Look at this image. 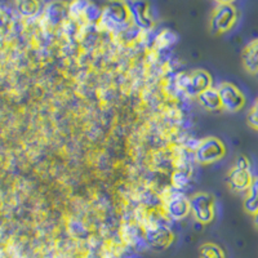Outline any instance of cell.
<instances>
[{
  "label": "cell",
  "instance_id": "6da1fadb",
  "mask_svg": "<svg viewBox=\"0 0 258 258\" xmlns=\"http://www.w3.org/2000/svg\"><path fill=\"white\" fill-rule=\"evenodd\" d=\"M253 178L252 172H250V161L246 156L240 155L235 160L234 167L229 172V181L230 188L235 192H244L249 190L252 185Z\"/></svg>",
  "mask_w": 258,
  "mask_h": 258
},
{
  "label": "cell",
  "instance_id": "7a4b0ae2",
  "mask_svg": "<svg viewBox=\"0 0 258 258\" xmlns=\"http://www.w3.org/2000/svg\"><path fill=\"white\" fill-rule=\"evenodd\" d=\"M225 154V145L216 137H208L200 141L195 150V158L200 164H211L222 159Z\"/></svg>",
  "mask_w": 258,
  "mask_h": 258
},
{
  "label": "cell",
  "instance_id": "3957f363",
  "mask_svg": "<svg viewBox=\"0 0 258 258\" xmlns=\"http://www.w3.org/2000/svg\"><path fill=\"white\" fill-rule=\"evenodd\" d=\"M238 20V9L232 3H220L211 18V29L214 32L229 31Z\"/></svg>",
  "mask_w": 258,
  "mask_h": 258
},
{
  "label": "cell",
  "instance_id": "277c9868",
  "mask_svg": "<svg viewBox=\"0 0 258 258\" xmlns=\"http://www.w3.org/2000/svg\"><path fill=\"white\" fill-rule=\"evenodd\" d=\"M190 212L200 223H208L214 217V199L207 192H198L191 197Z\"/></svg>",
  "mask_w": 258,
  "mask_h": 258
},
{
  "label": "cell",
  "instance_id": "5b68a950",
  "mask_svg": "<svg viewBox=\"0 0 258 258\" xmlns=\"http://www.w3.org/2000/svg\"><path fill=\"white\" fill-rule=\"evenodd\" d=\"M217 91L220 94L221 105L227 111L236 112L245 105V97L243 92L232 83H222Z\"/></svg>",
  "mask_w": 258,
  "mask_h": 258
},
{
  "label": "cell",
  "instance_id": "8992f818",
  "mask_svg": "<svg viewBox=\"0 0 258 258\" xmlns=\"http://www.w3.org/2000/svg\"><path fill=\"white\" fill-rule=\"evenodd\" d=\"M178 84L182 89H185L191 96H199L202 92L211 88L212 78L207 71H194L191 75H182L178 80Z\"/></svg>",
  "mask_w": 258,
  "mask_h": 258
},
{
  "label": "cell",
  "instance_id": "52a82bcc",
  "mask_svg": "<svg viewBox=\"0 0 258 258\" xmlns=\"http://www.w3.org/2000/svg\"><path fill=\"white\" fill-rule=\"evenodd\" d=\"M128 16L129 12L126 8V3H111L105 8L101 20L106 25V27L114 30L124 26L128 20Z\"/></svg>",
  "mask_w": 258,
  "mask_h": 258
},
{
  "label": "cell",
  "instance_id": "ba28073f",
  "mask_svg": "<svg viewBox=\"0 0 258 258\" xmlns=\"http://www.w3.org/2000/svg\"><path fill=\"white\" fill-rule=\"evenodd\" d=\"M145 241L154 249H165L173 240V235L164 226L153 225L145 230Z\"/></svg>",
  "mask_w": 258,
  "mask_h": 258
},
{
  "label": "cell",
  "instance_id": "9c48e42d",
  "mask_svg": "<svg viewBox=\"0 0 258 258\" xmlns=\"http://www.w3.org/2000/svg\"><path fill=\"white\" fill-rule=\"evenodd\" d=\"M165 209L172 218L182 220L190 213V202L182 194H173L168 197Z\"/></svg>",
  "mask_w": 258,
  "mask_h": 258
},
{
  "label": "cell",
  "instance_id": "30bf717a",
  "mask_svg": "<svg viewBox=\"0 0 258 258\" xmlns=\"http://www.w3.org/2000/svg\"><path fill=\"white\" fill-rule=\"evenodd\" d=\"M126 8L137 26L144 27V29L151 27L153 20L150 16L149 4L144 3V2H132V3H126Z\"/></svg>",
  "mask_w": 258,
  "mask_h": 258
},
{
  "label": "cell",
  "instance_id": "8fae6325",
  "mask_svg": "<svg viewBox=\"0 0 258 258\" xmlns=\"http://www.w3.org/2000/svg\"><path fill=\"white\" fill-rule=\"evenodd\" d=\"M243 66L248 73H258V39L246 44L243 50Z\"/></svg>",
  "mask_w": 258,
  "mask_h": 258
},
{
  "label": "cell",
  "instance_id": "7c38bea8",
  "mask_svg": "<svg viewBox=\"0 0 258 258\" xmlns=\"http://www.w3.org/2000/svg\"><path fill=\"white\" fill-rule=\"evenodd\" d=\"M199 98L200 105L204 107V109L209 110V111H216V110L221 109L222 105H221L220 94H218L217 89L209 88L207 91L202 92V93L198 96Z\"/></svg>",
  "mask_w": 258,
  "mask_h": 258
},
{
  "label": "cell",
  "instance_id": "4fadbf2b",
  "mask_svg": "<svg viewBox=\"0 0 258 258\" xmlns=\"http://www.w3.org/2000/svg\"><path fill=\"white\" fill-rule=\"evenodd\" d=\"M200 258H226L225 252L220 245L214 243H206L200 246Z\"/></svg>",
  "mask_w": 258,
  "mask_h": 258
},
{
  "label": "cell",
  "instance_id": "5bb4252c",
  "mask_svg": "<svg viewBox=\"0 0 258 258\" xmlns=\"http://www.w3.org/2000/svg\"><path fill=\"white\" fill-rule=\"evenodd\" d=\"M17 6L22 16H34L39 11L38 2H20Z\"/></svg>",
  "mask_w": 258,
  "mask_h": 258
},
{
  "label": "cell",
  "instance_id": "9a60e30c",
  "mask_svg": "<svg viewBox=\"0 0 258 258\" xmlns=\"http://www.w3.org/2000/svg\"><path fill=\"white\" fill-rule=\"evenodd\" d=\"M188 183V173L187 172H183V170H178L176 172L173 176V185L176 187L182 188L185 187L186 185Z\"/></svg>",
  "mask_w": 258,
  "mask_h": 258
},
{
  "label": "cell",
  "instance_id": "2e32d148",
  "mask_svg": "<svg viewBox=\"0 0 258 258\" xmlns=\"http://www.w3.org/2000/svg\"><path fill=\"white\" fill-rule=\"evenodd\" d=\"M248 124L253 129L258 131V100L255 101L254 105L252 106L249 114H248Z\"/></svg>",
  "mask_w": 258,
  "mask_h": 258
},
{
  "label": "cell",
  "instance_id": "e0dca14e",
  "mask_svg": "<svg viewBox=\"0 0 258 258\" xmlns=\"http://www.w3.org/2000/svg\"><path fill=\"white\" fill-rule=\"evenodd\" d=\"M246 195H249L252 199H254L255 202L258 203V177H254L253 178L252 185H250L249 190H248V194Z\"/></svg>",
  "mask_w": 258,
  "mask_h": 258
},
{
  "label": "cell",
  "instance_id": "ac0fdd59",
  "mask_svg": "<svg viewBox=\"0 0 258 258\" xmlns=\"http://www.w3.org/2000/svg\"><path fill=\"white\" fill-rule=\"evenodd\" d=\"M253 222H254V226L258 229V212L253 216Z\"/></svg>",
  "mask_w": 258,
  "mask_h": 258
},
{
  "label": "cell",
  "instance_id": "d6986e66",
  "mask_svg": "<svg viewBox=\"0 0 258 258\" xmlns=\"http://www.w3.org/2000/svg\"><path fill=\"white\" fill-rule=\"evenodd\" d=\"M88 258H97V257H88Z\"/></svg>",
  "mask_w": 258,
  "mask_h": 258
}]
</instances>
